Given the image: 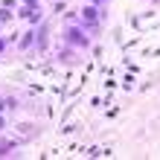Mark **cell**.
I'll return each mask as SVG.
<instances>
[{"instance_id": "cell-1", "label": "cell", "mask_w": 160, "mask_h": 160, "mask_svg": "<svg viewBox=\"0 0 160 160\" xmlns=\"http://www.w3.org/2000/svg\"><path fill=\"white\" fill-rule=\"evenodd\" d=\"M70 38L76 41V44H84V38H82V32H79V29H67V41H70Z\"/></svg>"}, {"instance_id": "cell-2", "label": "cell", "mask_w": 160, "mask_h": 160, "mask_svg": "<svg viewBox=\"0 0 160 160\" xmlns=\"http://www.w3.org/2000/svg\"><path fill=\"white\" fill-rule=\"evenodd\" d=\"M84 18L88 21H96V9H84Z\"/></svg>"}]
</instances>
